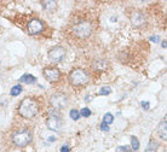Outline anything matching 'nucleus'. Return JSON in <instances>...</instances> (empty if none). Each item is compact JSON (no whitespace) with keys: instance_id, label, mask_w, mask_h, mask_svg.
<instances>
[{"instance_id":"nucleus-16","label":"nucleus","mask_w":167,"mask_h":152,"mask_svg":"<svg viewBox=\"0 0 167 152\" xmlns=\"http://www.w3.org/2000/svg\"><path fill=\"white\" fill-rule=\"evenodd\" d=\"M21 92H22V86L21 85H16V86H13L11 88V95H13V97L18 95Z\"/></svg>"},{"instance_id":"nucleus-24","label":"nucleus","mask_w":167,"mask_h":152,"mask_svg":"<svg viewBox=\"0 0 167 152\" xmlns=\"http://www.w3.org/2000/svg\"><path fill=\"white\" fill-rule=\"evenodd\" d=\"M61 152H70V149L69 146H67V145H64V146L61 147Z\"/></svg>"},{"instance_id":"nucleus-19","label":"nucleus","mask_w":167,"mask_h":152,"mask_svg":"<svg viewBox=\"0 0 167 152\" xmlns=\"http://www.w3.org/2000/svg\"><path fill=\"white\" fill-rule=\"evenodd\" d=\"M111 93V88L109 86H104L101 88V91H99V94L101 95H108Z\"/></svg>"},{"instance_id":"nucleus-10","label":"nucleus","mask_w":167,"mask_h":152,"mask_svg":"<svg viewBox=\"0 0 167 152\" xmlns=\"http://www.w3.org/2000/svg\"><path fill=\"white\" fill-rule=\"evenodd\" d=\"M131 22L135 27H143L145 24V17L142 12L135 11V13L131 16Z\"/></svg>"},{"instance_id":"nucleus-11","label":"nucleus","mask_w":167,"mask_h":152,"mask_svg":"<svg viewBox=\"0 0 167 152\" xmlns=\"http://www.w3.org/2000/svg\"><path fill=\"white\" fill-rule=\"evenodd\" d=\"M92 68L95 71L103 73V71H105V69L108 68V62L104 60V59H98L92 64Z\"/></svg>"},{"instance_id":"nucleus-21","label":"nucleus","mask_w":167,"mask_h":152,"mask_svg":"<svg viewBox=\"0 0 167 152\" xmlns=\"http://www.w3.org/2000/svg\"><path fill=\"white\" fill-rule=\"evenodd\" d=\"M79 114L82 117H90L91 116V110L89 107H84V109H81V111H79Z\"/></svg>"},{"instance_id":"nucleus-4","label":"nucleus","mask_w":167,"mask_h":152,"mask_svg":"<svg viewBox=\"0 0 167 152\" xmlns=\"http://www.w3.org/2000/svg\"><path fill=\"white\" fill-rule=\"evenodd\" d=\"M32 132L29 129H21L12 134V142L17 147H25L32 142Z\"/></svg>"},{"instance_id":"nucleus-12","label":"nucleus","mask_w":167,"mask_h":152,"mask_svg":"<svg viewBox=\"0 0 167 152\" xmlns=\"http://www.w3.org/2000/svg\"><path fill=\"white\" fill-rule=\"evenodd\" d=\"M157 133H159V135H160L161 139H164V140L167 139V122H166V117L164 118V121L159 124Z\"/></svg>"},{"instance_id":"nucleus-7","label":"nucleus","mask_w":167,"mask_h":152,"mask_svg":"<svg viewBox=\"0 0 167 152\" xmlns=\"http://www.w3.org/2000/svg\"><path fill=\"white\" fill-rule=\"evenodd\" d=\"M44 28H45L44 22L38 18L30 19L28 24H27V31H28V34H30V35H38V34H40L44 30Z\"/></svg>"},{"instance_id":"nucleus-8","label":"nucleus","mask_w":167,"mask_h":152,"mask_svg":"<svg viewBox=\"0 0 167 152\" xmlns=\"http://www.w3.org/2000/svg\"><path fill=\"white\" fill-rule=\"evenodd\" d=\"M43 74H44V77L49 82H51V84L57 82L59 80V77H61V71H59L57 68H45Z\"/></svg>"},{"instance_id":"nucleus-14","label":"nucleus","mask_w":167,"mask_h":152,"mask_svg":"<svg viewBox=\"0 0 167 152\" xmlns=\"http://www.w3.org/2000/svg\"><path fill=\"white\" fill-rule=\"evenodd\" d=\"M44 5V9L47 10V11H55L57 9V3L56 1H43L41 3Z\"/></svg>"},{"instance_id":"nucleus-5","label":"nucleus","mask_w":167,"mask_h":152,"mask_svg":"<svg viewBox=\"0 0 167 152\" xmlns=\"http://www.w3.org/2000/svg\"><path fill=\"white\" fill-rule=\"evenodd\" d=\"M50 104L56 110L64 109V107H67V105H68V97H67L64 93L57 92L55 94H52V97L50 98Z\"/></svg>"},{"instance_id":"nucleus-2","label":"nucleus","mask_w":167,"mask_h":152,"mask_svg":"<svg viewBox=\"0 0 167 152\" xmlns=\"http://www.w3.org/2000/svg\"><path fill=\"white\" fill-rule=\"evenodd\" d=\"M93 31V25L90 21L87 19H81L76 22L71 27V33L73 35L76 36L78 39H86L89 38Z\"/></svg>"},{"instance_id":"nucleus-26","label":"nucleus","mask_w":167,"mask_h":152,"mask_svg":"<svg viewBox=\"0 0 167 152\" xmlns=\"http://www.w3.org/2000/svg\"><path fill=\"white\" fill-rule=\"evenodd\" d=\"M161 46H162L164 48H166V40H164V41H162V45H161Z\"/></svg>"},{"instance_id":"nucleus-13","label":"nucleus","mask_w":167,"mask_h":152,"mask_svg":"<svg viewBox=\"0 0 167 152\" xmlns=\"http://www.w3.org/2000/svg\"><path fill=\"white\" fill-rule=\"evenodd\" d=\"M19 82H24V84H35L36 82V77L33 76L30 74H24L21 79H19Z\"/></svg>"},{"instance_id":"nucleus-6","label":"nucleus","mask_w":167,"mask_h":152,"mask_svg":"<svg viewBox=\"0 0 167 152\" xmlns=\"http://www.w3.org/2000/svg\"><path fill=\"white\" fill-rule=\"evenodd\" d=\"M47 54H49V59L52 63H59V62H62L64 59L67 51H65V48H63L61 46H56V47H52Z\"/></svg>"},{"instance_id":"nucleus-9","label":"nucleus","mask_w":167,"mask_h":152,"mask_svg":"<svg viewBox=\"0 0 167 152\" xmlns=\"http://www.w3.org/2000/svg\"><path fill=\"white\" fill-rule=\"evenodd\" d=\"M46 126H47V128L50 130H55V132H57V130L61 129L62 127V120L59 116H56V115H51L47 120H46Z\"/></svg>"},{"instance_id":"nucleus-18","label":"nucleus","mask_w":167,"mask_h":152,"mask_svg":"<svg viewBox=\"0 0 167 152\" xmlns=\"http://www.w3.org/2000/svg\"><path fill=\"white\" fill-rule=\"evenodd\" d=\"M113 122H114V116H113L111 114H105L104 117H103V123H105V124H111Z\"/></svg>"},{"instance_id":"nucleus-15","label":"nucleus","mask_w":167,"mask_h":152,"mask_svg":"<svg viewBox=\"0 0 167 152\" xmlns=\"http://www.w3.org/2000/svg\"><path fill=\"white\" fill-rule=\"evenodd\" d=\"M157 146H159V144H157V141L156 140H154V139H151L150 140V142H149V146H148V152H155V150L157 149Z\"/></svg>"},{"instance_id":"nucleus-1","label":"nucleus","mask_w":167,"mask_h":152,"mask_svg":"<svg viewBox=\"0 0 167 152\" xmlns=\"http://www.w3.org/2000/svg\"><path fill=\"white\" fill-rule=\"evenodd\" d=\"M39 112V103L34 98H25L18 106V114L24 118H33Z\"/></svg>"},{"instance_id":"nucleus-23","label":"nucleus","mask_w":167,"mask_h":152,"mask_svg":"<svg viewBox=\"0 0 167 152\" xmlns=\"http://www.w3.org/2000/svg\"><path fill=\"white\" fill-rule=\"evenodd\" d=\"M142 107L145 109V110H149V109H150L149 103H148V101H142Z\"/></svg>"},{"instance_id":"nucleus-3","label":"nucleus","mask_w":167,"mask_h":152,"mask_svg":"<svg viewBox=\"0 0 167 152\" xmlns=\"http://www.w3.org/2000/svg\"><path fill=\"white\" fill-rule=\"evenodd\" d=\"M68 79H69V82H70L71 86L81 87V86H85L89 82V74L86 70H84V69L76 68V69H73L70 71Z\"/></svg>"},{"instance_id":"nucleus-20","label":"nucleus","mask_w":167,"mask_h":152,"mask_svg":"<svg viewBox=\"0 0 167 152\" xmlns=\"http://www.w3.org/2000/svg\"><path fill=\"white\" fill-rule=\"evenodd\" d=\"M69 115H70V117H71V120H74V121H78V120L80 118V114H79L78 110H75V109H73L71 111L69 112Z\"/></svg>"},{"instance_id":"nucleus-25","label":"nucleus","mask_w":167,"mask_h":152,"mask_svg":"<svg viewBox=\"0 0 167 152\" xmlns=\"http://www.w3.org/2000/svg\"><path fill=\"white\" fill-rule=\"evenodd\" d=\"M150 40H151V41H159V38H157V36H155V38H154V36H151Z\"/></svg>"},{"instance_id":"nucleus-17","label":"nucleus","mask_w":167,"mask_h":152,"mask_svg":"<svg viewBox=\"0 0 167 152\" xmlns=\"http://www.w3.org/2000/svg\"><path fill=\"white\" fill-rule=\"evenodd\" d=\"M131 146L133 151H137L139 149V141L136 136H131Z\"/></svg>"},{"instance_id":"nucleus-22","label":"nucleus","mask_w":167,"mask_h":152,"mask_svg":"<svg viewBox=\"0 0 167 152\" xmlns=\"http://www.w3.org/2000/svg\"><path fill=\"white\" fill-rule=\"evenodd\" d=\"M101 129L103 130V132H109V127H108V124H105V123L101 124Z\"/></svg>"}]
</instances>
